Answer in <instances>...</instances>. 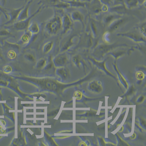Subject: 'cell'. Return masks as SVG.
Wrapping results in <instances>:
<instances>
[{
    "label": "cell",
    "instance_id": "6da1fadb",
    "mask_svg": "<svg viewBox=\"0 0 146 146\" xmlns=\"http://www.w3.org/2000/svg\"><path fill=\"white\" fill-rule=\"evenodd\" d=\"M127 44L122 43L118 41L113 43L98 44L94 46L92 52V56L96 59H101L107 56L108 53L117 48L120 47H130Z\"/></svg>",
    "mask_w": 146,
    "mask_h": 146
},
{
    "label": "cell",
    "instance_id": "7a4b0ae2",
    "mask_svg": "<svg viewBox=\"0 0 146 146\" xmlns=\"http://www.w3.org/2000/svg\"><path fill=\"white\" fill-rule=\"evenodd\" d=\"M62 29V17L56 13L46 22L44 27L45 32L50 36H55Z\"/></svg>",
    "mask_w": 146,
    "mask_h": 146
},
{
    "label": "cell",
    "instance_id": "3957f363",
    "mask_svg": "<svg viewBox=\"0 0 146 146\" xmlns=\"http://www.w3.org/2000/svg\"><path fill=\"white\" fill-rule=\"evenodd\" d=\"M117 36L126 37L137 43H146V37L141 33L136 27L127 32L119 33Z\"/></svg>",
    "mask_w": 146,
    "mask_h": 146
},
{
    "label": "cell",
    "instance_id": "277c9868",
    "mask_svg": "<svg viewBox=\"0 0 146 146\" xmlns=\"http://www.w3.org/2000/svg\"><path fill=\"white\" fill-rule=\"evenodd\" d=\"M44 8V6L40 5V7L37 9V10L28 18L23 19V20L18 21L13 24L12 26L13 29L17 31H26L31 24L32 19L36 15H38L41 12L42 9Z\"/></svg>",
    "mask_w": 146,
    "mask_h": 146
},
{
    "label": "cell",
    "instance_id": "5b68a950",
    "mask_svg": "<svg viewBox=\"0 0 146 146\" xmlns=\"http://www.w3.org/2000/svg\"><path fill=\"white\" fill-rule=\"evenodd\" d=\"M87 27L86 32L90 33L94 40H98L100 37L102 32L101 25L100 23L91 18L89 15Z\"/></svg>",
    "mask_w": 146,
    "mask_h": 146
},
{
    "label": "cell",
    "instance_id": "8992f818",
    "mask_svg": "<svg viewBox=\"0 0 146 146\" xmlns=\"http://www.w3.org/2000/svg\"><path fill=\"white\" fill-rule=\"evenodd\" d=\"M80 35L74 33L65 38L61 43L60 45V52H67L76 44V40L79 39Z\"/></svg>",
    "mask_w": 146,
    "mask_h": 146
},
{
    "label": "cell",
    "instance_id": "52a82bcc",
    "mask_svg": "<svg viewBox=\"0 0 146 146\" xmlns=\"http://www.w3.org/2000/svg\"><path fill=\"white\" fill-rule=\"evenodd\" d=\"M138 46L130 47H120L111 51L107 56L110 55L114 57L115 60H117L124 56L130 55L135 49L139 48Z\"/></svg>",
    "mask_w": 146,
    "mask_h": 146
},
{
    "label": "cell",
    "instance_id": "ba28073f",
    "mask_svg": "<svg viewBox=\"0 0 146 146\" xmlns=\"http://www.w3.org/2000/svg\"><path fill=\"white\" fill-rule=\"evenodd\" d=\"M127 18L122 17L114 21L108 26L107 31L109 33H113L119 29L127 22Z\"/></svg>",
    "mask_w": 146,
    "mask_h": 146
},
{
    "label": "cell",
    "instance_id": "9c48e42d",
    "mask_svg": "<svg viewBox=\"0 0 146 146\" xmlns=\"http://www.w3.org/2000/svg\"><path fill=\"white\" fill-rule=\"evenodd\" d=\"M91 2L89 7V12L90 14L95 15H100L102 12V7L104 3L101 0H93Z\"/></svg>",
    "mask_w": 146,
    "mask_h": 146
},
{
    "label": "cell",
    "instance_id": "30bf717a",
    "mask_svg": "<svg viewBox=\"0 0 146 146\" xmlns=\"http://www.w3.org/2000/svg\"><path fill=\"white\" fill-rule=\"evenodd\" d=\"M73 26V21L70 15L65 14L62 17V34H66L70 31Z\"/></svg>",
    "mask_w": 146,
    "mask_h": 146
},
{
    "label": "cell",
    "instance_id": "8fae6325",
    "mask_svg": "<svg viewBox=\"0 0 146 146\" xmlns=\"http://www.w3.org/2000/svg\"><path fill=\"white\" fill-rule=\"evenodd\" d=\"M68 54L66 52H60L53 58V61L57 66H62L67 63L68 60Z\"/></svg>",
    "mask_w": 146,
    "mask_h": 146
},
{
    "label": "cell",
    "instance_id": "7c38bea8",
    "mask_svg": "<svg viewBox=\"0 0 146 146\" xmlns=\"http://www.w3.org/2000/svg\"><path fill=\"white\" fill-rule=\"evenodd\" d=\"M70 17L73 22H79L81 23L82 29L85 28L86 19L84 14L78 10L73 11Z\"/></svg>",
    "mask_w": 146,
    "mask_h": 146
},
{
    "label": "cell",
    "instance_id": "4fadbf2b",
    "mask_svg": "<svg viewBox=\"0 0 146 146\" xmlns=\"http://www.w3.org/2000/svg\"><path fill=\"white\" fill-rule=\"evenodd\" d=\"M23 7L24 6L18 8L13 9L8 14L10 17V19L6 23V24L13 25L17 21L19 14Z\"/></svg>",
    "mask_w": 146,
    "mask_h": 146
},
{
    "label": "cell",
    "instance_id": "5bb4252c",
    "mask_svg": "<svg viewBox=\"0 0 146 146\" xmlns=\"http://www.w3.org/2000/svg\"><path fill=\"white\" fill-rule=\"evenodd\" d=\"M123 16V15H119L115 13H110V14H106L103 18V24L108 27L114 21L122 17Z\"/></svg>",
    "mask_w": 146,
    "mask_h": 146
},
{
    "label": "cell",
    "instance_id": "9a60e30c",
    "mask_svg": "<svg viewBox=\"0 0 146 146\" xmlns=\"http://www.w3.org/2000/svg\"><path fill=\"white\" fill-rule=\"evenodd\" d=\"M34 1L35 0H29L26 3V5H24V7L21 11L18 17L17 21L27 19L30 16L29 15L30 8Z\"/></svg>",
    "mask_w": 146,
    "mask_h": 146
},
{
    "label": "cell",
    "instance_id": "2e32d148",
    "mask_svg": "<svg viewBox=\"0 0 146 146\" xmlns=\"http://www.w3.org/2000/svg\"><path fill=\"white\" fill-rule=\"evenodd\" d=\"M62 0H41L38 4L44 6V8L50 7L56 8Z\"/></svg>",
    "mask_w": 146,
    "mask_h": 146
},
{
    "label": "cell",
    "instance_id": "e0dca14e",
    "mask_svg": "<svg viewBox=\"0 0 146 146\" xmlns=\"http://www.w3.org/2000/svg\"><path fill=\"white\" fill-rule=\"evenodd\" d=\"M27 30L32 36H35L38 34L40 32V26L36 22H31Z\"/></svg>",
    "mask_w": 146,
    "mask_h": 146
},
{
    "label": "cell",
    "instance_id": "ac0fdd59",
    "mask_svg": "<svg viewBox=\"0 0 146 146\" xmlns=\"http://www.w3.org/2000/svg\"><path fill=\"white\" fill-rule=\"evenodd\" d=\"M32 35L28 31L24 33L21 36L19 40V43L23 45L28 44L31 41Z\"/></svg>",
    "mask_w": 146,
    "mask_h": 146
},
{
    "label": "cell",
    "instance_id": "d6986e66",
    "mask_svg": "<svg viewBox=\"0 0 146 146\" xmlns=\"http://www.w3.org/2000/svg\"><path fill=\"white\" fill-rule=\"evenodd\" d=\"M66 1L70 4L71 7L85 8L87 7L86 2H82L80 0H68Z\"/></svg>",
    "mask_w": 146,
    "mask_h": 146
},
{
    "label": "cell",
    "instance_id": "ffe728a7",
    "mask_svg": "<svg viewBox=\"0 0 146 146\" xmlns=\"http://www.w3.org/2000/svg\"><path fill=\"white\" fill-rule=\"evenodd\" d=\"M124 5L126 9L131 10L137 7L139 3V0H125Z\"/></svg>",
    "mask_w": 146,
    "mask_h": 146
},
{
    "label": "cell",
    "instance_id": "44dd1931",
    "mask_svg": "<svg viewBox=\"0 0 146 146\" xmlns=\"http://www.w3.org/2000/svg\"><path fill=\"white\" fill-rule=\"evenodd\" d=\"M54 43L52 41H49L44 44L42 48L43 52L45 54L49 53L53 49Z\"/></svg>",
    "mask_w": 146,
    "mask_h": 146
},
{
    "label": "cell",
    "instance_id": "7402d4cb",
    "mask_svg": "<svg viewBox=\"0 0 146 146\" xmlns=\"http://www.w3.org/2000/svg\"><path fill=\"white\" fill-rule=\"evenodd\" d=\"M25 59L28 62H34L36 60V55L32 52H27L24 55Z\"/></svg>",
    "mask_w": 146,
    "mask_h": 146
},
{
    "label": "cell",
    "instance_id": "603a6c76",
    "mask_svg": "<svg viewBox=\"0 0 146 146\" xmlns=\"http://www.w3.org/2000/svg\"><path fill=\"white\" fill-rule=\"evenodd\" d=\"M47 63L46 60L45 58H40L36 63V67L38 68L42 69L45 67Z\"/></svg>",
    "mask_w": 146,
    "mask_h": 146
},
{
    "label": "cell",
    "instance_id": "cb8c5ba5",
    "mask_svg": "<svg viewBox=\"0 0 146 146\" xmlns=\"http://www.w3.org/2000/svg\"><path fill=\"white\" fill-rule=\"evenodd\" d=\"M146 21H144L140 23L139 25L137 26L136 27L139 30V32L141 33V34L146 37Z\"/></svg>",
    "mask_w": 146,
    "mask_h": 146
},
{
    "label": "cell",
    "instance_id": "d4e9b609",
    "mask_svg": "<svg viewBox=\"0 0 146 146\" xmlns=\"http://www.w3.org/2000/svg\"><path fill=\"white\" fill-rule=\"evenodd\" d=\"M100 82H92L91 84V89L92 90L96 92H99V91H101L102 88L100 86L101 84H100Z\"/></svg>",
    "mask_w": 146,
    "mask_h": 146
},
{
    "label": "cell",
    "instance_id": "484cf974",
    "mask_svg": "<svg viewBox=\"0 0 146 146\" xmlns=\"http://www.w3.org/2000/svg\"><path fill=\"white\" fill-rule=\"evenodd\" d=\"M14 49H10L7 52V56L10 59L13 60L16 58L17 56L18 52Z\"/></svg>",
    "mask_w": 146,
    "mask_h": 146
},
{
    "label": "cell",
    "instance_id": "4316f807",
    "mask_svg": "<svg viewBox=\"0 0 146 146\" xmlns=\"http://www.w3.org/2000/svg\"><path fill=\"white\" fill-rule=\"evenodd\" d=\"M57 74L62 76H66L67 74V71L64 68H60L57 70Z\"/></svg>",
    "mask_w": 146,
    "mask_h": 146
},
{
    "label": "cell",
    "instance_id": "83f0119b",
    "mask_svg": "<svg viewBox=\"0 0 146 146\" xmlns=\"http://www.w3.org/2000/svg\"><path fill=\"white\" fill-rule=\"evenodd\" d=\"M46 87L49 89L55 90L57 88V86L55 83L53 82H48L46 83Z\"/></svg>",
    "mask_w": 146,
    "mask_h": 146
},
{
    "label": "cell",
    "instance_id": "f1b7e54d",
    "mask_svg": "<svg viewBox=\"0 0 146 146\" xmlns=\"http://www.w3.org/2000/svg\"><path fill=\"white\" fill-rule=\"evenodd\" d=\"M124 1L125 0H113V6H125Z\"/></svg>",
    "mask_w": 146,
    "mask_h": 146
},
{
    "label": "cell",
    "instance_id": "f546056e",
    "mask_svg": "<svg viewBox=\"0 0 146 146\" xmlns=\"http://www.w3.org/2000/svg\"><path fill=\"white\" fill-rule=\"evenodd\" d=\"M135 76L138 80H142L144 78L145 75L144 73L141 71H138L136 73Z\"/></svg>",
    "mask_w": 146,
    "mask_h": 146
},
{
    "label": "cell",
    "instance_id": "4dcf8cb0",
    "mask_svg": "<svg viewBox=\"0 0 146 146\" xmlns=\"http://www.w3.org/2000/svg\"><path fill=\"white\" fill-rule=\"evenodd\" d=\"M12 68L11 66L7 65L4 67L3 71L6 74H10L12 71Z\"/></svg>",
    "mask_w": 146,
    "mask_h": 146
},
{
    "label": "cell",
    "instance_id": "1f68e13d",
    "mask_svg": "<svg viewBox=\"0 0 146 146\" xmlns=\"http://www.w3.org/2000/svg\"><path fill=\"white\" fill-rule=\"evenodd\" d=\"M82 94L79 91H76L74 93V97L76 98L77 100H80L82 98Z\"/></svg>",
    "mask_w": 146,
    "mask_h": 146
},
{
    "label": "cell",
    "instance_id": "d6a6232c",
    "mask_svg": "<svg viewBox=\"0 0 146 146\" xmlns=\"http://www.w3.org/2000/svg\"><path fill=\"white\" fill-rule=\"evenodd\" d=\"M6 125L5 122L3 120H0V126L3 127V126H5Z\"/></svg>",
    "mask_w": 146,
    "mask_h": 146
},
{
    "label": "cell",
    "instance_id": "836d02e7",
    "mask_svg": "<svg viewBox=\"0 0 146 146\" xmlns=\"http://www.w3.org/2000/svg\"><path fill=\"white\" fill-rule=\"evenodd\" d=\"M86 144V143H85V142L83 141H82L80 143V144H79V146H87Z\"/></svg>",
    "mask_w": 146,
    "mask_h": 146
},
{
    "label": "cell",
    "instance_id": "e575fe53",
    "mask_svg": "<svg viewBox=\"0 0 146 146\" xmlns=\"http://www.w3.org/2000/svg\"><path fill=\"white\" fill-rule=\"evenodd\" d=\"M80 1H82V2H90L91 1V0H80Z\"/></svg>",
    "mask_w": 146,
    "mask_h": 146
},
{
    "label": "cell",
    "instance_id": "d590c367",
    "mask_svg": "<svg viewBox=\"0 0 146 146\" xmlns=\"http://www.w3.org/2000/svg\"><path fill=\"white\" fill-rule=\"evenodd\" d=\"M18 1H24L26 3H27V1H29V0H18Z\"/></svg>",
    "mask_w": 146,
    "mask_h": 146
},
{
    "label": "cell",
    "instance_id": "8d00e7d4",
    "mask_svg": "<svg viewBox=\"0 0 146 146\" xmlns=\"http://www.w3.org/2000/svg\"><path fill=\"white\" fill-rule=\"evenodd\" d=\"M3 3L4 4L6 3L7 2V0H3Z\"/></svg>",
    "mask_w": 146,
    "mask_h": 146
}]
</instances>
